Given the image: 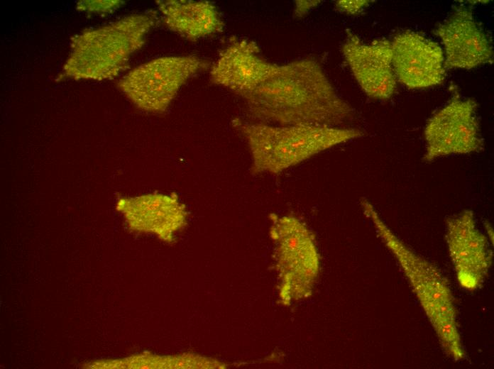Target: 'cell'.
I'll list each match as a JSON object with an SVG mask.
<instances>
[{
	"label": "cell",
	"instance_id": "obj_1",
	"mask_svg": "<svg viewBox=\"0 0 494 369\" xmlns=\"http://www.w3.org/2000/svg\"><path fill=\"white\" fill-rule=\"evenodd\" d=\"M241 98L252 118L270 124L339 126L353 114L312 58L273 63L264 79Z\"/></svg>",
	"mask_w": 494,
	"mask_h": 369
},
{
	"label": "cell",
	"instance_id": "obj_2",
	"mask_svg": "<svg viewBox=\"0 0 494 369\" xmlns=\"http://www.w3.org/2000/svg\"><path fill=\"white\" fill-rule=\"evenodd\" d=\"M158 21L157 12L150 10L73 36L60 77L99 81L116 77Z\"/></svg>",
	"mask_w": 494,
	"mask_h": 369
},
{
	"label": "cell",
	"instance_id": "obj_3",
	"mask_svg": "<svg viewBox=\"0 0 494 369\" xmlns=\"http://www.w3.org/2000/svg\"><path fill=\"white\" fill-rule=\"evenodd\" d=\"M233 123L248 143L254 173H280L321 152L363 136L361 130L355 128L280 126L239 119Z\"/></svg>",
	"mask_w": 494,
	"mask_h": 369
},
{
	"label": "cell",
	"instance_id": "obj_4",
	"mask_svg": "<svg viewBox=\"0 0 494 369\" xmlns=\"http://www.w3.org/2000/svg\"><path fill=\"white\" fill-rule=\"evenodd\" d=\"M363 214L373 222L386 247L396 258L446 353L463 357L454 298L446 279L433 264L410 249L381 219L373 204L361 200Z\"/></svg>",
	"mask_w": 494,
	"mask_h": 369
},
{
	"label": "cell",
	"instance_id": "obj_5",
	"mask_svg": "<svg viewBox=\"0 0 494 369\" xmlns=\"http://www.w3.org/2000/svg\"><path fill=\"white\" fill-rule=\"evenodd\" d=\"M271 220L280 297L287 305L311 294L320 258L314 235L302 221L291 215L275 214H272Z\"/></svg>",
	"mask_w": 494,
	"mask_h": 369
},
{
	"label": "cell",
	"instance_id": "obj_6",
	"mask_svg": "<svg viewBox=\"0 0 494 369\" xmlns=\"http://www.w3.org/2000/svg\"><path fill=\"white\" fill-rule=\"evenodd\" d=\"M208 66L206 60L194 55L158 57L128 72L118 86L138 108L162 113L182 86Z\"/></svg>",
	"mask_w": 494,
	"mask_h": 369
},
{
	"label": "cell",
	"instance_id": "obj_7",
	"mask_svg": "<svg viewBox=\"0 0 494 369\" xmlns=\"http://www.w3.org/2000/svg\"><path fill=\"white\" fill-rule=\"evenodd\" d=\"M477 109L474 99L454 94L425 126L423 160L429 163L444 156L481 151L484 141Z\"/></svg>",
	"mask_w": 494,
	"mask_h": 369
},
{
	"label": "cell",
	"instance_id": "obj_8",
	"mask_svg": "<svg viewBox=\"0 0 494 369\" xmlns=\"http://www.w3.org/2000/svg\"><path fill=\"white\" fill-rule=\"evenodd\" d=\"M445 50L444 67L470 70L493 61L491 42L475 19L471 8L454 7L434 31Z\"/></svg>",
	"mask_w": 494,
	"mask_h": 369
},
{
	"label": "cell",
	"instance_id": "obj_9",
	"mask_svg": "<svg viewBox=\"0 0 494 369\" xmlns=\"http://www.w3.org/2000/svg\"><path fill=\"white\" fill-rule=\"evenodd\" d=\"M446 241L461 285L479 287L491 265L493 254L487 238L476 226L474 214L464 210L446 219Z\"/></svg>",
	"mask_w": 494,
	"mask_h": 369
},
{
	"label": "cell",
	"instance_id": "obj_10",
	"mask_svg": "<svg viewBox=\"0 0 494 369\" xmlns=\"http://www.w3.org/2000/svg\"><path fill=\"white\" fill-rule=\"evenodd\" d=\"M393 66L397 81L411 89L431 87L446 77L441 48L422 34L406 30L391 40Z\"/></svg>",
	"mask_w": 494,
	"mask_h": 369
},
{
	"label": "cell",
	"instance_id": "obj_11",
	"mask_svg": "<svg viewBox=\"0 0 494 369\" xmlns=\"http://www.w3.org/2000/svg\"><path fill=\"white\" fill-rule=\"evenodd\" d=\"M341 52L353 77L370 98H390L397 87L393 66L391 41L376 40L366 43L348 31Z\"/></svg>",
	"mask_w": 494,
	"mask_h": 369
},
{
	"label": "cell",
	"instance_id": "obj_12",
	"mask_svg": "<svg viewBox=\"0 0 494 369\" xmlns=\"http://www.w3.org/2000/svg\"><path fill=\"white\" fill-rule=\"evenodd\" d=\"M273 64L260 56L255 42L235 39L220 52L210 77L213 83L241 97L264 79Z\"/></svg>",
	"mask_w": 494,
	"mask_h": 369
},
{
	"label": "cell",
	"instance_id": "obj_13",
	"mask_svg": "<svg viewBox=\"0 0 494 369\" xmlns=\"http://www.w3.org/2000/svg\"><path fill=\"white\" fill-rule=\"evenodd\" d=\"M164 25L190 40L221 31L224 24L214 4L207 1H157Z\"/></svg>",
	"mask_w": 494,
	"mask_h": 369
},
{
	"label": "cell",
	"instance_id": "obj_14",
	"mask_svg": "<svg viewBox=\"0 0 494 369\" xmlns=\"http://www.w3.org/2000/svg\"><path fill=\"white\" fill-rule=\"evenodd\" d=\"M118 207L126 215L131 225L160 231L167 218L179 214L180 206L172 197L163 194H146L119 200Z\"/></svg>",
	"mask_w": 494,
	"mask_h": 369
},
{
	"label": "cell",
	"instance_id": "obj_15",
	"mask_svg": "<svg viewBox=\"0 0 494 369\" xmlns=\"http://www.w3.org/2000/svg\"><path fill=\"white\" fill-rule=\"evenodd\" d=\"M122 4L121 1H81L77 3V8L87 12L109 13L118 9Z\"/></svg>",
	"mask_w": 494,
	"mask_h": 369
},
{
	"label": "cell",
	"instance_id": "obj_16",
	"mask_svg": "<svg viewBox=\"0 0 494 369\" xmlns=\"http://www.w3.org/2000/svg\"><path fill=\"white\" fill-rule=\"evenodd\" d=\"M372 1H337L335 4L338 11L348 14L356 15L362 12Z\"/></svg>",
	"mask_w": 494,
	"mask_h": 369
},
{
	"label": "cell",
	"instance_id": "obj_17",
	"mask_svg": "<svg viewBox=\"0 0 494 369\" xmlns=\"http://www.w3.org/2000/svg\"><path fill=\"white\" fill-rule=\"evenodd\" d=\"M320 1H297L295 3V13L296 16H302L308 11L319 4Z\"/></svg>",
	"mask_w": 494,
	"mask_h": 369
}]
</instances>
